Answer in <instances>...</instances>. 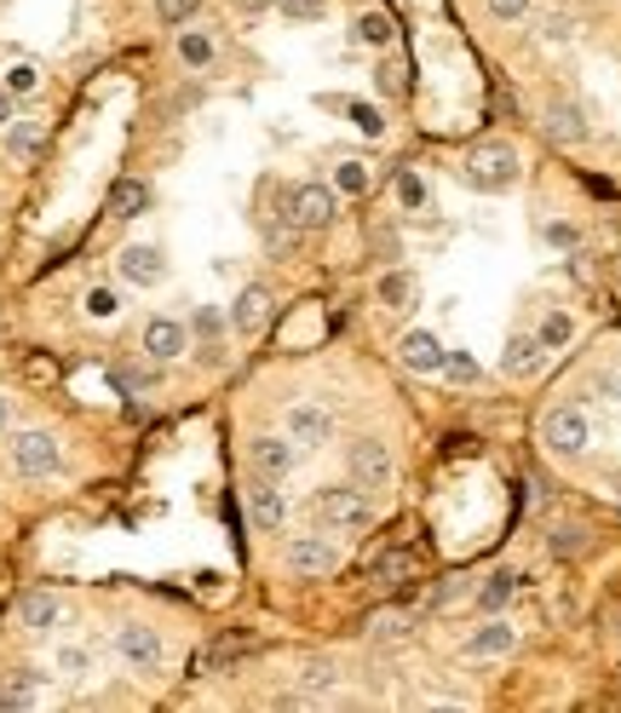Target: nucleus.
<instances>
[{"instance_id":"obj_1","label":"nucleus","mask_w":621,"mask_h":713,"mask_svg":"<svg viewBox=\"0 0 621 713\" xmlns=\"http://www.w3.org/2000/svg\"><path fill=\"white\" fill-rule=\"evenodd\" d=\"M340 213V190L335 185H317V178H305V185L282 190V219L294 231H328Z\"/></svg>"},{"instance_id":"obj_2","label":"nucleus","mask_w":621,"mask_h":713,"mask_svg":"<svg viewBox=\"0 0 621 713\" xmlns=\"http://www.w3.org/2000/svg\"><path fill=\"white\" fill-rule=\"evenodd\" d=\"M518 150L501 144V139H483L472 144V155H466V178H472L478 190H513L518 185Z\"/></svg>"},{"instance_id":"obj_3","label":"nucleus","mask_w":621,"mask_h":713,"mask_svg":"<svg viewBox=\"0 0 621 713\" xmlns=\"http://www.w3.org/2000/svg\"><path fill=\"white\" fill-rule=\"evenodd\" d=\"M541 443H547V455L570 460V455H582L593 443V420L575 404H559V409H547V420H541Z\"/></svg>"},{"instance_id":"obj_4","label":"nucleus","mask_w":621,"mask_h":713,"mask_svg":"<svg viewBox=\"0 0 621 713\" xmlns=\"http://www.w3.org/2000/svg\"><path fill=\"white\" fill-rule=\"evenodd\" d=\"M317 518L335 524V529H363L374 518V506L358 483H323L317 489Z\"/></svg>"},{"instance_id":"obj_5","label":"nucleus","mask_w":621,"mask_h":713,"mask_svg":"<svg viewBox=\"0 0 621 713\" xmlns=\"http://www.w3.org/2000/svg\"><path fill=\"white\" fill-rule=\"evenodd\" d=\"M63 466V449H58V437L52 432H12V472L17 478H52Z\"/></svg>"},{"instance_id":"obj_6","label":"nucleus","mask_w":621,"mask_h":713,"mask_svg":"<svg viewBox=\"0 0 621 713\" xmlns=\"http://www.w3.org/2000/svg\"><path fill=\"white\" fill-rule=\"evenodd\" d=\"M345 460H351V483H358V489H386L391 472H397V460H391V449L380 437H358L345 449Z\"/></svg>"},{"instance_id":"obj_7","label":"nucleus","mask_w":621,"mask_h":713,"mask_svg":"<svg viewBox=\"0 0 621 713\" xmlns=\"http://www.w3.org/2000/svg\"><path fill=\"white\" fill-rule=\"evenodd\" d=\"M116 656L127 667H139V674H155V667H162V633L144 628V621H121L116 628Z\"/></svg>"},{"instance_id":"obj_8","label":"nucleus","mask_w":621,"mask_h":713,"mask_svg":"<svg viewBox=\"0 0 621 713\" xmlns=\"http://www.w3.org/2000/svg\"><path fill=\"white\" fill-rule=\"evenodd\" d=\"M282 426H288V437H294V449H323V443L335 437V414H328L323 404H288Z\"/></svg>"},{"instance_id":"obj_9","label":"nucleus","mask_w":621,"mask_h":713,"mask_svg":"<svg viewBox=\"0 0 621 713\" xmlns=\"http://www.w3.org/2000/svg\"><path fill=\"white\" fill-rule=\"evenodd\" d=\"M185 351H190V323H179V317H150L144 323V356L150 363H179Z\"/></svg>"},{"instance_id":"obj_10","label":"nucleus","mask_w":621,"mask_h":713,"mask_svg":"<svg viewBox=\"0 0 621 713\" xmlns=\"http://www.w3.org/2000/svg\"><path fill=\"white\" fill-rule=\"evenodd\" d=\"M116 271H121V282H132V288H162V282H167V254L150 248V242H132V248H121Z\"/></svg>"},{"instance_id":"obj_11","label":"nucleus","mask_w":621,"mask_h":713,"mask_svg":"<svg viewBox=\"0 0 621 713\" xmlns=\"http://www.w3.org/2000/svg\"><path fill=\"white\" fill-rule=\"evenodd\" d=\"M288 570H294V575H335L340 570V547L323 541V535H300V541H288Z\"/></svg>"},{"instance_id":"obj_12","label":"nucleus","mask_w":621,"mask_h":713,"mask_svg":"<svg viewBox=\"0 0 621 713\" xmlns=\"http://www.w3.org/2000/svg\"><path fill=\"white\" fill-rule=\"evenodd\" d=\"M397 363L414 369V374H437L443 369V340L432 328H409L403 340H397Z\"/></svg>"},{"instance_id":"obj_13","label":"nucleus","mask_w":621,"mask_h":713,"mask_svg":"<svg viewBox=\"0 0 621 713\" xmlns=\"http://www.w3.org/2000/svg\"><path fill=\"white\" fill-rule=\"evenodd\" d=\"M248 460H254L259 478H288V472H294V460H300V449H294V437H254Z\"/></svg>"},{"instance_id":"obj_14","label":"nucleus","mask_w":621,"mask_h":713,"mask_svg":"<svg viewBox=\"0 0 621 713\" xmlns=\"http://www.w3.org/2000/svg\"><path fill=\"white\" fill-rule=\"evenodd\" d=\"M248 518H254V529H259V535H277V529H282L288 506H282L277 478H259V483L248 489Z\"/></svg>"},{"instance_id":"obj_15","label":"nucleus","mask_w":621,"mask_h":713,"mask_svg":"<svg viewBox=\"0 0 621 713\" xmlns=\"http://www.w3.org/2000/svg\"><path fill=\"white\" fill-rule=\"evenodd\" d=\"M265 323H271V288L248 282V288H242V294H236V305H231V328H236V334H248V340H254V334H259Z\"/></svg>"},{"instance_id":"obj_16","label":"nucleus","mask_w":621,"mask_h":713,"mask_svg":"<svg viewBox=\"0 0 621 713\" xmlns=\"http://www.w3.org/2000/svg\"><path fill=\"white\" fill-rule=\"evenodd\" d=\"M501 369L513 374V381H529V374H541L547 369V346L536 340V334H513L501 351Z\"/></svg>"},{"instance_id":"obj_17","label":"nucleus","mask_w":621,"mask_h":713,"mask_svg":"<svg viewBox=\"0 0 621 713\" xmlns=\"http://www.w3.org/2000/svg\"><path fill=\"white\" fill-rule=\"evenodd\" d=\"M17 621H24L30 633H52L63 621V598L58 593H24L17 598Z\"/></svg>"},{"instance_id":"obj_18","label":"nucleus","mask_w":621,"mask_h":713,"mask_svg":"<svg viewBox=\"0 0 621 713\" xmlns=\"http://www.w3.org/2000/svg\"><path fill=\"white\" fill-rule=\"evenodd\" d=\"M513 644H518V628L495 616V621H483V628H478L472 639H466V656H506Z\"/></svg>"},{"instance_id":"obj_19","label":"nucleus","mask_w":621,"mask_h":713,"mask_svg":"<svg viewBox=\"0 0 621 713\" xmlns=\"http://www.w3.org/2000/svg\"><path fill=\"white\" fill-rule=\"evenodd\" d=\"M513 593H518V570H490V575L478 582V593H472V598H478V610H483V616H501Z\"/></svg>"},{"instance_id":"obj_20","label":"nucleus","mask_w":621,"mask_h":713,"mask_svg":"<svg viewBox=\"0 0 621 713\" xmlns=\"http://www.w3.org/2000/svg\"><path fill=\"white\" fill-rule=\"evenodd\" d=\"M587 116L575 104H552L547 109V139H559V144H587Z\"/></svg>"},{"instance_id":"obj_21","label":"nucleus","mask_w":621,"mask_h":713,"mask_svg":"<svg viewBox=\"0 0 621 713\" xmlns=\"http://www.w3.org/2000/svg\"><path fill=\"white\" fill-rule=\"evenodd\" d=\"M109 213H121V219L150 213V185L144 178H116V185H109Z\"/></svg>"},{"instance_id":"obj_22","label":"nucleus","mask_w":621,"mask_h":713,"mask_svg":"<svg viewBox=\"0 0 621 713\" xmlns=\"http://www.w3.org/2000/svg\"><path fill=\"white\" fill-rule=\"evenodd\" d=\"M7 150L17 155V162H30V155L47 150V127L40 121H7Z\"/></svg>"},{"instance_id":"obj_23","label":"nucleus","mask_w":621,"mask_h":713,"mask_svg":"<svg viewBox=\"0 0 621 713\" xmlns=\"http://www.w3.org/2000/svg\"><path fill=\"white\" fill-rule=\"evenodd\" d=\"M374 300H380L386 311H409L414 305V277L409 271H386L380 282H374Z\"/></svg>"},{"instance_id":"obj_24","label":"nucleus","mask_w":621,"mask_h":713,"mask_svg":"<svg viewBox=\"0 0 621 713\" xmlns=\"http://www.w3.org/2000/svg\"><path fill=\"white\" fill-rule=\"evenodd\" d=\"M351 40H358V47H374V52L391 47V17L386 12H363L358 24H351Z\"/></svg>"},{"instance_id":"obj_25","label":"nucleus","mask_w":621,"mask_h":713,"mask_svg":"<svg viewBox=\"0 0 621 713\" xmlns=\"http://www.w3.org/2000/svg\"><path fill=\"white\" fill-rule=\"evenodd\" d=\"M40 702V679L30 674V667H17V674L7 679V690H0V708H35Z\"/></svg>"},{"instance_id":"obj_26","label":"nucleus","mask_w":621,"mask_h":713,"mask_svg":"<svg viewBox=\"0 0 621 713\" xmlns=\"http://www.w3.org/2000/svg\"><path fill=\"white\" fill-rule=\"evenodd\" d=\"M86 674H93V651H86V644H63V651H58V679L81 685Z\"/></svg>"},{"instance_id":"obj_27","label":"nucleus","mask_w":621,"mask_h":713,"mask_svg":"<svg viewBox=\"0 0 621 713\" xmlns=\"http://www.w3.org/2000/svg\"><path fill=\"white\" fill-rule=\"evenodd\" d=\"M179 58L190 63V70H208V63H213V35L185 30V35H179Z\"/></svg>"},{"instance_id":"obj_28","label":"nucleus","mask_w":621,"mask_h":713,"mask_svg":"<svg viewBox=\"0 0 621 713\" xmlns=\"http://www.w3.org/2000/svg\"><path fill=\"white\" fill-rule=\"evenodd\" d=\"M0 86H7L12 98H30V93H40V70H35L30 58H17L12 70H7V81H0Z\"/></svg>"},{"instance_id":"obj_29","label":"nucleus","mask_w":621,"mask_h":713,"mask_svg":"<svg viewBox=\"0 0 621 713\" xmlns=\"http://www.w3.org/2000/svg\"><path fill=\"white\" fill-rule=\"evenodd\" d=\"M570 334H575V323L564 317V311H547L541 328H536V340H541L547 351H559V346H570Z\"/></svg>"},{"instance_id":"obj_30","label":"nucleus","mask_w":621,"mask_h":713,"mask_svg":"<svg viewBox=\"0 0 621 713\" xmlns=\"http://www.w3.org/2000/svg\"><path fill=\"white\" fill-rule=\"evenodd\" d=\"M335 190L340 196H368V162H340L335 167Z\"/></svg>"},{"instance_id":"obj_31","label":"nucleus","mask_w":621,"mask_h":713,"mask_svg":"<svg viewBox=\"0 0 621 713\" xmlns=\"http://www.w3.org/2000/svg\"><path fill=\"white\" fill-rule=\"evenodd\" d=\"M541 40H547V47H570V40H575V17L570 12H547L541 17Z\"/></svg>"},{"instance_id":"obj_32","label":"nucleus","mask_w":621,"mask_h":713,"mask_svg":"<svg viewBox=\"0 0 621 713\" xmlns=\"http://www.w3.org/2000/svg\"><path fill=\"white\" fill-rule=\"evenodd\" d=\"M116 311H121V294H116V288H86V317H93V323H109Z\"/></svg>"},{"instance_id":"obj_33","label":"nucleus","mask_w":621,"mask_h":713,"mask_svg":"<svg viewBox=\"0 0 621 713\" xmlns=\"http://www.w3.org/2000/svg\"><path fill=\"white\" fill-rule=\"evenodd\" d=\"M190 334H202L208 351H219V334H225V317H219L213 305H196V317H190Z\"/></svg>"},{"instance_id":"obj_34","label":"nucleus","mask_w":621,"mask_h":713,"mask_svg":"<svg viewBox=\"0 0 621 713\" xmlns=\"http://www.w3.org/2000/svg\"><path fill=\"white\" fill-rule=\"evenodd\" d=\"M397 202H403L409 213H420V208H426V185H420V173L397 167Z\"/></svg>"},{"instance_id":"obj_35","label":"nucleus","mask_w":621,"mask_h":713,"mask_svg":"<svg viewBox=\"0 0 621 713\" xmlns=\"http://www.w3.org/2000/svg\"><path fill=\"white\" fill-rule=\"evenodd\" d=\"M335 679H340V674H335L328 662H310L305 674H300V685L310 690V697H328V690H335Z\"/></svg>"},{"instance_id":"obj_36","label":"nucleus","mask_w":621,"mask_h":713,"mask_svg":"<svg viewBox=\"0 0 621 713\" xmlns=\"http://www.w3.org/2000/svg\"><path fill=\"white\" fill-rule=\"evenodd\" d=\"M351 127H358L363 132V139H380V132H386V121H380V109H374V104H351Z\"/></svg>"},{"instance_id":"obj_37","label":"nucleus","mask_w":621,"mask_h":713,"mask_svg":"<svg viewBox=\"0 0 621 713\" xmlns=\"http://www.w3.org/2000/svg\"><path fill=\"white\" fill-rule=\"evenodd\" d=\"M437 374H449V381H466V386H472V381H478V363H472L466 351H443V369H437Z\"/></svg>"},{"instance_id":"obj_38","label":"nucleus","mask_w":621,"mask_h":713,"mask_svg":"<svg viewBox=\"0 0 621 713\" xmlns=\"http://www.w3.org/2000/svg\"><path fill=\"white\" fill-rule=\"evenodd\" d=\"M109 381H116V391H150L155 386V369H116Z\"/></svg>"},{"instance_id":"obj_39","label":"nucleus","mask_w":621,"mask_h":713,"mask_svg":"<svg viewBox=\"0 0 621 713\" xmlns=\"http://www.w3.org/2000/svg\"><path fill=\"white\" fill-rule=\"evenodd\" d=\"M483 12L501 17V24H518V17L529 12V0H483Z\"/></svg>"},{"instance_id":"obj_40","label":"nucleus","mask_w":621,"mask_h":713,"mask_svg":"<svg viewBox=\"0 0 621 713\" xmlns=\"http://www.w3.org/2000/svg\"><path fill=\"white\" fill-rule=\"evenodd\" d=\"M323 7L328 0H277V12H288V17H323Z\"/></svg>"},{"instance_id":"obj_41","label":"nucleus","mask_w":621,"mask_h":713,"mask_svg":"<svg viewBox=\"0 0 621 713\" xmlns=\"http://www.w3.org/2000/svg\"><path fill=\"white\" fill-rule=\"evenodd\" d=\"M155 12H162L167 24H185V17L196 12V0H155Z\"/></svg>"},{"instance_id":"obj_42","label":"nucleus","mask_w":621,"mask_h":713,"mask_svg":"<svg viewBox=\"0 0 621 713\" xmlns=\"http://www.w3.org/2000/svg\"><path fill=\"white\" fill-rule=\"evenodd\" d=\"M414 564H420L414 552H397V559H386V564H380V582H397V575H409Z\"/></svg>"},{"instance_id":"obj_43","label":"nucleus","mask_w":621,"mask_h":713,"mask_svg":"<svg viewBox=\"0 0 621 713\" xmlns=\"http://www.w3.org/2000/svg\"><path fill=\"white\" fill-rule=\"evenodd\" d=\"M7 121H12V93L0 86V132H7Z\"/></svg>"},{"instance_id":"obj_44","label":"nucleus","mask_w":621,"mask_h":713,"mask_svg":"<svg viewBox=\"0 0 621 713\" xmlns=\"http://www.w3.org/2000/svg\"><path fill=\"white\" fill-rule=\"evenodd\" d=\"M236 7H242V12H271L277 0H236Z\"/></svg>"},{"instance_id":"obj_45","label":"nucleus","mask_w":621,"mask_h":713,"mask_svg":"<svg viewBox=\"0 0 621 713\" xmlns=\"http://www.w3.org/2000/svg\"><path fill=\"white\" fill-rule=\"evenodd\" d=\"M7 426H12V397L0 391V432H7Z\"/></svg>"}]
</instances>
